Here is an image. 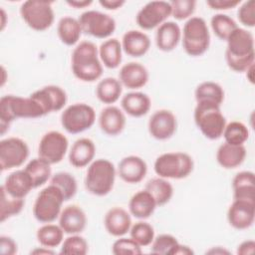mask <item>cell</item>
Masks as SVG:
<instances>
[{
  "instance_id": "6da1fadb",
  "label": "cell",
  "mask_w": 255,
  "mask_h": 255,
  "mask_svg": "<svg viewBox=\"0 0 255 255\" xmlns=\"http://www.w3.org/2000/svg\"><path fill=\"white\" fill-rule=\"evenodd\" d=\"M226 43L225 61L227 66L236 73H245L255 60L253 34L245 28L237 27L227 38Z\"/></svg>"
},
{
  "instance_id": "7a4b0ae2",
  "label": "cell",
  "mask_w": 255,
  "mask_h": 255,
  "mask_svg": "<svg viewBox=\"0 0 255 255\" xmlns=\"http://www.w3.org/2000/svg\"><path fill=\"white\" fill-rule=\"evenodd\" d=\"M71 68L74 76L87 83L99 80L103 75V64L99 48L91 41H81L72 52Z\"/></svg>"
},
{
  "instance_id": "3957f363",
  "label": "cell",
  "mask_w": 255,
  "mask_h": 255,
  "mask_svg": "<svg viewBox=\"0 0 255 255\" xmlns=\"http://www.w3.org/2000/svg\"><path fill=\"white\" fill-rule=\"evenodd\" d=\"M46 116L42 107L30 96L7 95L0 99V128L3 135L12 122L18 119H38Z\"/></svg>"
},
{
  "instance_id": "277c9868",
  "label": "cell",
  "mask_w": 255,
  "mask_h": 255,
  "mask_svg": "<svg viewBox=\"0 0 255 255\" xmlns=\"http://www.w3.org/2000/svg\"><path fill=\"white\" fill-rule=\"evenodd\" d=\"M117 168L114 163L107 158L94 159L87 168L85 176V188L96 196L109 194L115 185Z\"/></svg>"
},
{
  "instance_id": "5b68a950",
  "label": "cell",
  "mask_w": 255,
  "mask_h": 255,
  "mask_svg": "<svg viewBox=\"0 0 255 255\" xmlns=\"http://www.w3.org/2000/svg\"><path fill=\"white\" fill-rule=\"evenodd\" d=\"M183 50L190 57H199L207 52L210 46V32L206 21L199 16L186 20L181 30Z\"/></svg>"
},
{
  "instance_id": "8992f818",
  "label": "cell",
  "mask_w": 255,
  "mask_h": 255,
  "mask_svg": "<svg viewBox=\"0 0 255 255\" xmlns=\"http://www.w3.org/2000/svg\"><path fill=\"white\" fill-rule=\"evenodd\" d=\"M220 108L221 106L208 102H198L194 108L193 119L196 127L206 138L211 140L222 136L227 124Z\"/></svg>"
},
{
  "instance_id": "52a82bcc",
  "label": "cell",
  "mask_w": 255,
  "mask_h": 255,
  "mask_svg": "<svg viewBox=\"0 0 255 255\" xmlns=\"http://www.w3.org/2000/svg\"><path fill=\"white\" fill-rule=\"evenodd\" d=\"M192 157L182 151H171L160 154L153 163V169L157 176L166 179H182L193 171Z\"/></svg>"
},
{
  "instance_id": "ba28073f",
  "label": "cell",
  "mask_w": 255,
  "mask_h": 255,
  "mask_svg": "<svg viewBox=\"0 0 255 255\" xmlns=\"http://www.w3.org/2000/svg\"><path fill=\"white\" fill-rule=\"evenodd\" d=\"M64 202L62 191L50 183L37 194L33 205V215L41 223H52L59 219Z\"/></svg>"
},
{
  "instance_id": "9c48e42d",
  "label": "cell",
  "mask_w": 255,
  "mask_h": 255,
  "mask_svg": "<svg viewBox=\"0 0 255 255\" xmlns=\"http://www.w3.org/2000/svg\"><path fill=\"white\" fill-rule=\"evenodd\" d=\"M51 1L28 0L22 3L20 15L26 25L34 31L48 30L54 23L55 12Z\"/></svg>"
},
{
  "instance_id": "30bf717a",
  "label": "cell",
  "mask_w": 255,
  "mask_h": 255,
  "mask_svg": "<svg viewBox=\"0 0 255 255\" xmlns=\"http://www.w3.org/2000/svg\"><path fill=\"white\" fill-rule=\"evenodd\" d=\"M96 122L94 108L86 103H75L66 107L61 114V125L72 134L90 129Z\"/></svg>"
},
{
  "instance_id": "8fae6325",
  "label": "cell",
  "mask_w": 255,
  "mask_h": 255,
  "mask_svg": "<svg viewBox=\"0 0 255 255\" xmlns=\"http://www.w3.org/2000/svg\"><path fill=\"white\" fill-rule=\"evenodd\" d=\"M83 33L97 39H109L116 31L115 19L98 10H87L78 18Z\"/></svg>"
},
{
  "instance_id": "7c38bea8",
  "label": "cell",
  "mask_w": 255,
  "mask_h": 255,
  "mask_svg": "<svg viewBox=\"0 0 255 255\" xmlns=\"http://www.w3.org/2000/svg\"><path fill=\"white\" fill-rule=\"evenodd\" d=\"M27 142L16 136H10L0 141V168L2 171L20 167L29 157Z\"/></svg>"
},
{
  "instance_id": "4fadbf2b",
  "label": "cell",
  "mask_w": 255,
  "mask_h": 255,
  "mask_svg": "<svg viewBox=\"0 0 255 255\" xmlns=\"http://www.w3.org/2000/svg\"><path fill=\"white\" fill-rule=\"evenodd\" d=\"M69 148L67 136L58 130H50L43 134L38 144V156L50 164L61 162Z\"/></svg>"
},
{
  "instance_id": "5bb4252c",
  "label": "cell",
  "mask_w": 255,
  "mask_h": 255,
  "mask_svg": "<svg viewBox=\"0 0 255 255\" xmlns=\"http://www.w3.org/2000/svg\"><path fill=\"white\" fill-rule=\"evenodd\" d=\"M171 16V6L167 1H150L143 5L135 16L137 26L144 30H152L159 27Z\"/></svg>"
},
{
  "instance_id": "9a60e30c",
  "label": "cell",
  "mask_w": 255,
  "mask_h": 255,
  "mask_svg": "<svg viewBox=\"0 0 255 255\" xmlns=\"http://www.w3.org/2000/svg\"><path fill=\"white\" fill-rule=\"evenodd\" d=\"M147 128L151 137L157 140L169 139L177 129L176 117L169 110L155 111L148 120Z\"/></svg>"
},
{
  "instance_id": "2e32d148",
  "label": "cell",
  "mask_w": 255,
  "mask_h": 255,
  "mask_svg": "<svg viewBox=\"0 0 255 255\" xmlns=\"http://www.w3.org/2000/svg\"><path fill=\"white\" fill-rule=\"evenodd\" d=\"M44 110L45 114H51L63 110L68 102L66 91L56 85L45 86L30 95Z\"/></svg>"
},
{
  "instance_id": "e0dca14e",
  "label": "cell",
  "mask_w": 255,
  "mask_h": 255,
  "mask_svg": "<svg viewBox=\"0 0 255 255\" xmlns=\"http://www.w3.org/2000/svg\"><path fill=\"white\" fill-rule=\"evenodd\" d=\"M255 219V201L233 199L227 210V220L237 230L250 228Z\"/></svg>"
},
{
  "instance_id": "ac0fdd59",
  "label": "cell",
  "mask_w": 255,
  "mask_h": 255,
  "mask_svg": "<svg viewBox=\"0 0 255 255\" xmlns=\"http://www.w3.org/2000/svg\"><path fill=\"white\" fill-rule=\"evenodd\" d=\"M117 172L121 179L129 184H135L143 180L147 173V164L143 158L137 155H128L121 159Z\"/></svg>"
},
{
  "instance_id": "d6986e66",
  "label": "cell",
  "mask_w": 255,
  "mask_h": 255,
  "mask_svg": "<svg viewBox=\"0 0 255 255\" xmlns=\"http://www.w3.org/2000/svg\"><path fill=\"white\" fill-rule=\"evenodd\" d=\"M104 225L110 235L114 237L125 236L129 232L132 225L130 213L123 207H112L105 215Z\"/></svg>"
},
{
  "instance_id": "ffe728a7",
  "label": "cell",
  "mask_w": 255,
  "mask_h": 255,
  "mask_svg": "<svg viewBox=\"0 0 255 255\" xmlns=\"http://www.w3.org/2000/svg\"><path fill=\"white\" fill-rule=\"evenodd\" d=\"M149 79L147 69L140 63L129 62L122 66L119 72V80L123 87L129 90L143 88Z\"/></svg>"
},
{
  "instance_id": "44dd1931",
  "label": "cell",
  "mask_w": 255,
  "mask_h": 255,
  "mask_svg": "<svg viewBox=\"0 0 255 255\" xmlns=\"http://www.w3.org/2000/svg\"><path fill=\"white\" fill-rule=\"evenodd\" d=\"M127 120L124 111L116 106H107L99 116V126L101 130L110 136L120 134L126 127Z\"/></svg>"
},
{
  "instance_id": "7402d4cb",
  "label": "cell",
  "mask_w": 255,
  "mask_h": 255,
  "mask_svg": "<svg viewBox=\"0 0 255 255\" xmlns=\"http://www.w3.org/2000/svg\"><path fill=\"white\" fill-rule=\"evenodd\" d=\"M59 225L65 234H81L87 226L86 212L79 205H68L59 216Z\"/></svg>"
},
{
  "instance_id": "603a6c76",
  "label": "cell",
  "mask_w": 255,
  "mask_h": 255,
  "mask_svg": "<svg viewBox=\"0 0 255 255\" xmlns=\"http://www.w3.org/2000/svg\"><path fill=\"white\" fill-rule=\"evenodd\" d=\"M123 51L130 57L139 58L144 56L150 48V39L142 31L128 30L122 38Z\"/></svg>"
},
{
  "instance_id": "cb8c5ba5",
  "label": "cell",
  "mask_w": 255,
  "mask_h": 255,
  "mask_svg": "<svg viewBox=\"0 0 255 255\" xmlns=\"http://www.w3.org/2000/svg\"><path fill=\"white\" fill-rule=\"evenodd\" d=\"M95 142L88 137L77 139L69 150V162L77 168L88 166L95 158Z\"/></svg>"
},
{
  "instance_id": "d4e9b609",
  "label": "cell",
  "mask_w": 255,
  "mask_h": 255,
  "mask_svg": "<svg viewBox=\"0 0 255 255\" xmlns=\"http://www.w3.org/2000/svg\"><path fill=\"white\" fill-rule=\"evenodd\" d=\"M2 187L11 196L22 199H24L29 192L34 189L32 179L24 168L17 169L8 174Z\"/></svg>"
},
{
  "instance_id": "484cf974",
  "label": "cell",
  "mask_w": 255,
  "mask_h": 255,
  "mask_svg": "<svg viewBox=\"0 0 255 255\" xmlns=\"http://www.w3.org/2000/svg\"><path fill=\"white\" fill-rule=\"evenodd\" d=\"M181 41V29L173 21H166L156 29L155 44L158 50L170 52L174 50Z\"/></svg>"
},
{
  "instance_id": "4316f807",
  "label": "cell",
  "mask_w": 255,
  "mask_h": 255,
  "mask_svg": "<svg viewBox=\"0 0 255 255\" xmlns=\"http://www.w3.org/2000/svg\"><path fill=\"white\" fill-rule=\"evenodd\" d=\"M121 107L124 113L133 118L145 116L151 107L150 98L142 92H129L122 97Z\"/></svg>"
},
{
  "instance_id": "83f0119b",
  "label": "cell",
  "mask_w": 255,
  "mask_h": 255,
  "mask_svg": "<svg viewBox=\"0 0 255 255\" xmlns=\"http://www.w3.org/2000/svg\"><path fill=\"white\" fill-rule=\"evenodd\" d=\"M156 207L157 205L154 198L145 189L135 192L128 202V212L139 220L149 218Z\"/></svg>"
},
{
  "instance_id": "f1b7e54d",
  "label": "cell",
  "mask_w": 255,
  "mask_h": 255,
  "mask_svg": "<svg viewBox=\"0 0 255 255\" xmlns=\"http://www.w3.org/2000/svg\"><path fill=\"white\" fill-rule=\"evenodd\" d=\"M247 151L244 145H234L224 141L216 151L218 164L225 169H233L240 166L245 160Z\"/></svg>"
},
{
  "instance_id": "f546056e",
  "label": "cell",
  "mask_w": 255,
  "mask_h": 255,
  "mask_svg": "<svg viewBox=\"0 0 255 255\" xmlns=\"http://www.w3.org/2000/svg\"><path fill=\"white\" fill-rule=\"evenodd\" d=\"M233 199L255 201V175L253 171L243 170L232 179Z\"/></svg>"
},
{
  "instance_id": "4dcf8cb0",
  "label": "cell",
  "mask_w": 255,
  "mask_h": 255,
  "mask_svg": "<svg viewBox=\"0 0 255 255\" xmlns=\"http://www.w3.org/2000/svg\"><path fill=\"white\" fill-rule=\"evenodd\" d=\"M99 57L108 69H117L123 60L122 43L116 38L105 40L99 47Z\"/></svg>"
},
{
  "instance_id": "1f68e13d",
  "label": "cell",
  "mask_w": 255,
  "mask_h": 255,
  "mask_svg": "<svg viewBox=\"0 0 255 255\" xmlns=\"http://www.w3.org/2000/svg\"><path fill=\"white\" fill-rule=\"evenodd\" d=\"M57 34L63 44L74 46L79 43L83 31L78 19L71 16H64L58 22Z\"/></svg>"
},
{
  "instance_id": "d6a6232c",
  "label": "cell",
  "mask_w": 255,
  "mask_h": 255,
  "mask_svg": "<svg viewBox=\"0 0 255 255\" xmlns=\"http://www.w3.org/2000/svg\"><path fill=\"white\" fill-rule=\"evenodd\" d=\"M122 93L123 85L119 79L114 77H107L102 79L96 88V96L98 100L108 106L118 102L122 97Z\"/></svg>"
},
{
  "instance_id": "836d02e7",
  "label": "cell",
  "mask_w": 255,
  "mask_h": 255,
  "mask_svg": "<svg viewBox=\"0 0 255 255\" xmlns=\"http://www.w3.org/2000/svg\"><path fill=\"white\" fill-rule=\"evenodd\" d=\"M48 161L41 157H35L31 159L24 167L25 171L32 179L34 188L43 186L52 177V168Z\"/></svg>"
},
{
  "instance_id": "e575fe53",
  "label": "cell",
  "mask_w": 255,
  "mask_h": 255,
  "mask_svg": "<svg viewBox=\"0 0 255 255\" xmlns=\"http://www.w3.org/2000/svg\"><path fill=\"white\" fill-rule=\"evenodd\" d=\"M144 189L152 195L157 206H162L168 203L174 192L172 184L166 178L159 176L149 179L146 182Z\"/></svg>"
},
{
  "instance_id": "d590c367",
  "label": "cell",
  "mask_w": 255,
  "mask_h": 255,
  "mask_svg": "<svg viewBox=\"0 0 255 255\" xmlns=\"http://www.w3.org/2000/svg\"><path fill=\"white\" fill-rule=\"evenodd\" d=\"M224 96L225 94L223 88L218 83L212 81H205L200 83L194 91L196 103L208 102L221 106L224 101Z\"/></svg>"
},
{
  "instance_id": "8d00e7d4",
  "label": "cell",
  "mask_w": 255,
  "mask_h": 255,
  "mask_svg": "<svg viewBox=\"0 0 255 255\" xmlns=\"http://www.w3.org/2000/svg\"><path fill=\"white\" fill-rule=\"evenodd\" d=\"M65 232L58 224L44 223L40 228H38L36 233L37 241L41 246L54 249L62 244L64 241Z\"/></svg>"
},
{
  "instance_id": "74e56055",
  "label": "cell",
  "mask_w": 255,
  "mask_h": 255,
  "mask_svg": "<svg viewBox=\"0 0 255 255\" xmlns=\"http://www.w3.org/2000/svg\"><path fill=\"white\" fill-rule=\"evenodd\" d=\"M0 199V221L3 223L7 219L18 215L24 208L25 201L22 198H16L8 194L1 186Z\"/></svg>"
},
{
  "instance_id": "f35d334b",
  "label": "cell",
  "mask_w": 255,
  "mask_h": 255,
  "mask_svg": "<svg viewBox=\"0 0 255 255\" xmlns=\"http://www.w3.org/2000/svg\"><path fill=\"white\" fill-rule=\"evenodd\" d=\"M50 183L56 185L63 193L65 201L72 199L78 191V183L75 176L67 171H59L52 175Z\"/></svg>"
},
{
  "instance_id": "ab89813d",
  "label": "cell",
  "mask_w": 255,
  "mask_h": 255,
  "mask_svg": "<svg viewBox=\"0 0 255 255\" xmlns=\"http://www.w3.org/2000/svg\"><path fill=\"white\" fill-rule=\"evenodd\" d=\"M210 26L216 37L222 41H226L230 34L238 27L232 17L223 13L213 15L210 19Z\"/></svg>"
},
{
  "instance_id": "60d3db41",
  "label": "cell",
  "mask_w": 255,
  "mask_h": 255,
  "mask_svg": "<svg viewBox=\"0 0 255 255\" xmlns=\"http://www.w3.org/2000/svg\"><path fill=\"white\" fill-rule=\"evenodd\" d=\"M222 136L225 142L234 145H244L249 138V129L241 122L232 121L226 124Z\"/></svg>"
},
{
  "instance_id": "b9f144b4",
  "label": "cell",
  "mask_w": 255,
  "mask_h": 255,
  "mask_svg": "<svg viewBox=\"0 0 255 255\" xmlns=\"http://www.w3.org/2000/svg\"><path fill=\"white\" fill-rule=\"evenodd\" d=\"M128 233L129 237L141 247L149 246L155 237L154 229L151 224L143 220H139L132 224Z\"/></svg>"
},
{
  "instance_id": "7bdbcfd3",
  "label": "cell",
  "mask_w": 255,
  "mask_h": 255,
  "mask_svg": "<svg viewBox=\"0 0 255 255\" xmlns=\"http://www.w3.org/2000/svg\"><path fill=\"white\" fill-rule=\"evenodd\" d=\"M89 251L87 240L80 234H71L61 244V254L66 255H86Z\"/></svg>"
},
{
  "instance_id": "ee69618b",
  "label": "cell",
  "mask_w": 255,
  "mask_h": 255,
  "mask_svg": "<svg viewBox=\"0 0 255 255\" xmlns=\"http://www.w3.org/2000/svg\"><path fill=\"white\" fill-rule=\"evenodd\" d=\"M178 240L171 234H159L154 237L150 244V251L158 255H171L173 249L178 244Z\"/></svg>"
},
{
  "instance_id": "f6af8a7d",
  "label": "cell",
  "mask_w": 255,
  "mask_h": 255,
  "mask_svg": "<svg viewBox=\"0 0 255 255\" xmlns=\"http://www.w3.org/2000/svg\"><path fill=\"white\" fill-rule=\"evenodd\" d=\"M141 248L132 238L122 236L113 243L112 252L115 255H139L142 253Z\"/></svg>"
},
{
  "instance_id": "bcb514c9",
  "label": "cell",
  "mask_w": 255,
  "mask_h": 255,
  "mask_svg": "<svg viewBox=\"0 0 255 255\" xmlns=\"http://www.w3.org/2000/svg\"><path fill=\"white\" fill-rule=\"evenodd\" d=\"M169 3L171 6V16L178 21L187 20L192 17L196 7V1L194 0H173Z\"/></svg>"
},
{
  "instance_id": "7dc6e473",
  "label": "cell",
  "mask_w": 255,
  "mask_h": 255,
  "mask_svg": "<svg viewBox=\"0 0 255 255\" xmlns=\"http://www.w3.org/2000/svg\"><path fill=\"white\" fill-rule=\"evenodd\" d=\"M237 18L239 22L247 28L255 26V2L254 0H247L240 3L237 10Z\"/></svg>"
},
{
  "instance_id": "c3c4849f",
  "label": "cell",
  "mask_w": 255,
  "mask_h": 255,
  "mask_svg": "<svg viewBox=\"0 0 255 255\" xmlns=\"http://www.w3.org/2000/svg\"><path fill=\"white\" fill-rule=\"evenodd\" d=\"M241 3L240 0H207L206 5L212 10L224 11L236 8Z\"/></svg>"
},
{
  "instance_id": "681fc988",
  "label": "cell",
  "mask_w": 255,
  "mask_h": 255,
  "mask_svg": "<svg viewBox=\"0 0 255 255\" xmlns=\"http://www.w3.org/2000/svg\"><path fill=\"white\" fill-rule=\"evenodd\" d=\"M0 252L3 255H14L18 252V245L16 241L6 235L0 237Z\"/></svg>"
},
{
  "instance_id": "f907efd6",
  "label": "cell",
  "mask_w": 255,
  "mask_h": 255,
  "mask_svg": "<svg viewBox=\"0 0 255 255\" xmlns=\"http://www.w3.org/2000/svg\"><path fill=\"white\" fill-rule=\"evenodd\" d=\"M255 252V241L254 240H245L242 241L238 246L236 253L239 255H250Z\"/></svg>"
},
{
  "instance_id": "816d5d0a",
  "label": "cell",
  "mask_w": 255,
  "mask_h": 255,
  "mask_svg": "<svg viewBox=\"0 0 255 255\" xmlns=\"http://www.w3.org/2000/svg\"><path fill=\"white\" fill-rule=\"evenodd\" d=\"M99 3L103 8L107 10L115 11L122 8L126 4V1L125 0H100Z\"/></svg>"
},
{
  "instance_id": "f5cc1de1",
  "label": "cell",
  "mask_w": 255,
  "mask_h": 255,
  "mask_svg": "<svg viewBox=\"0 0 255 255\" xmlns=\"http://www.w3.org/2000/svg\"><path fill=\"white\" fill-rule=\"evenodd\" d=\"M194 251L187 245H183L178 243L176 247L173 249L171 255H193Z\"/></svg>"
},
{
  "instance_id": "db71d44e",
  "label": "cell",
  "mask_w": 255,
  "mask_h": 255,
  "mask_svg": "<svg viewBox=\"0 0 255 255\" xmlns=\"http://www.w3.org/2000/svg\"><path fill=\"white\" fill-rule=\"evenodd\" d=\"M66 3L75 9H84L93 4L92 0H68Z\"/></svg>"
},
{
  "instance_id": "11a10c76",
  "label": "cell",
  "mask_w": 255,
  "mask_h": 255,
  "mask_svg": "<svg viewBox=\"0 0 255 255\" xmlns=\"http://www.w3.org/2000/svg\"><path fill=\"white\" fill-rule=\"evenodd\" d=\"M30 253L35 254V255H52V254H55L56 252L51 248L41 246V247H36Z\"/></svg>"
},
{
  "instance_id": "9f6ffc18",
  "label": "cell",
  "mask_w": 255,
  "mask_h": 255,
  "mask_svg": "<svg viewBox=\"0 0 255 255\" xmlns=\"http://www.w3.org/2000/svg\"><path fill=\"white\" fill-rule=\"evenodd\" d=\"M7 20H8V17H7V14L5 12V10L3 8L0 9V30L3 31L5 29V26L7 24Z\"/></svg>"
},
{
  "instance_id": "6f0895ef",
  "label": "cell",
  "mask_w": 255,
  "mask_h": 255,
  "mask_svg": "<svg viewBox=\"0 0 255 255\" xmlns=\"http://www.w3.org/2000/svg\"><path fill=\"white\" fill-rule=\"evenodd\" d=\"M206 253H209V254H229L230 252L228 250L222 248L221 246H216V247H212Z\"/></svg>"
},
{
  "instance_id": "680465c9",
  "label": "cell",
  "mask_w": 255,
  "mask_h": 255,
  "mask_svg": "<svg viewBox=\"0 0 255 255\" xmlns=\"http://www.w3.org/2000/svg\"><path fill=\"white\" fill-rule=\"evenodd\" d=\"M245 74H246L247 80H248L251 84H254V64H253L252 66H250V67L245 71Z\"/></svg>"
},
{
  "instance_id": "91938a15",
  "label": "cell",
  "mask_w": 255,
  "mask_h": 255,
  "mask_svg": "<svg viewBox=\"0 0 255 255\" xmlns=\"http://www.w3.org/2000/svg\"><path fill=\"white\" fill-rule=\"evenodd\" d=\"M1 73H2V77H1V87H3L4 86V84H5V82H6V74H7V72H6V70H5V68L3 67V66H1Z\"/></svg>"
}]
</instances>
